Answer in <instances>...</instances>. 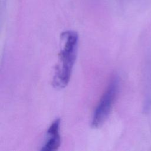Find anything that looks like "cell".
Returning <instances> with one entry per match:
<instances>
[{"label":"cell","mask_w":151,"mask_h":151,"mask_svg":"<svg viewBox=\"0 0 151 151\" xmlns=\"http://www.w3.org/2000/svg\"><path fill=\"white\" fill-rule=\"evenodd\" d=\"M119 82L116 76L113 77L102 94L93 113L91 126L94 128L101 126L107 119L116 99Z\"/></svg>","instance_id":"cell-2"},{"label":"cell","mask_w":151,"mask_h":151,"mask_svg":"<svg viewBox=\"0 0 151 151\" xmlns=\"http://www.w3.org/2000/svg\"><path fill=\"white\" fill-rule=\"evenodd\" d=\"M60 119H57L50 126L47 131L48 140L41 149L43 151H54L58 149L61 143L60 135Z\"/></svg>","instance_id":"cell-3"},{"label":"cell","mask_w":151,"mask_h":151,"mask_svg":"<svg viewBox=\"0 0 151 151\" xmlns=\"http://www.w3.org/2000/svg\"><path fill=\"white\" fill-rule=\"evenodd\" d=\"M61 38L63 47L59 53L52 80V85L57 88L65 87L70 81L76 60L78 43V34L73 31L62 32Z\"/></svg>","instance_id":"cell-1"}]
</instances>
